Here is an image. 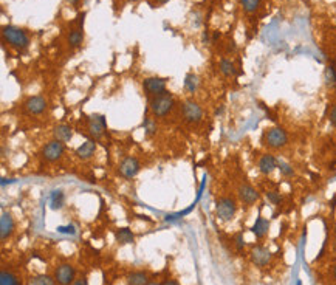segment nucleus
<instances>
[{
	"instance_id": "nucleus-21",
	"label": "nucleus",
	"mask_w": 336,
	"mask_h": 285,
	"mask_svg": "<svg viewBox=\"0 0 336 285\" xmlns=\"http://www.w3.org/2000/svg\"><path fill=\"white\" fill-rule=\"evenodd\" d=\"M127 285H147L149 284V273L138 270V272H132L125 278Z\"/></svg>"
},
{
	"instance_id": "nucleus-29",
	"label": "nucleus",
	"mask_w": 336,
	"mask_h": 285,
	"mask_svg": "<svg viewBox=\"0 0 336 285\" xmlns=\"http://www.w3.org/2000/svg\"><path fill=\"white\" fill-rule=\"evenodd\" d=\"M143 129H144L146 137H153V135H157V131H158L157 121L153 120V118L146 117V118H144V121H143Z\"/></svg>"
},
{
	"instance_id": "nucleus-1",
	"label": "nucleus",
	"mask_w": 336,
	"mask_h": 285,
	"mask_svg": "<svg viewBox=\"0 0 336 285\" xmlns=\"http://www.w3.org/2000/svg\"><path fill=\"white\" fill-rule=\"evenodd\" d=\"M2 39L12 50L17 53H25L31 45V36L26 30L16 25H5L2 28Z\"/></svg>"
},
{
	"instance_id": "nucleus-22",
	"label": "nucleus",
	"mask_w": 336,
	"mask_h": 285,
	"mask_svg": "<svg viewBox=\"0 0 336 285\" xmlns=\"http://www.w3.org/2000/svg\"><path fill=\"white\" fill-rule=\"evenodd\" d=\"M219 70L220 73L225 76V78H231V76H235L237 73V68L234 65V62L228 58H222L220 62H219Z\"/></svg>"
},
{
	"instance_id": "nucleus-20",
	"label": "nucleus",
	"mask_w": 336,
	"mask_h": 285,
	"mask_svg": "<svg viewBox=\"0 0 336 285\" xmlns=\"http://www.w3.org/2000/svg\"><path fill=\"white\" fill-rule=\"evenodd\" d=\"M115 239L118 242V245H129L135 242V234L132 233L130 228L124 226V228H118L115 231Z\"/></svg>"
},
{
	"instance_id": "nucleus-15",
	"label": "nucleus",
	"mask_w": 336,
	"mask_h": 285,
	"mask_svg": "<svg viewBox=\"0 0 336 285\" xmlns=\"http://www.w3.org/2000/svg\"><path fill=\"white\" fill-rule=\"evenodd\" d=\"M277 160L279 158H276V156L270 152L263 153L257 161V170L262 175H271L277 169Z\"/></svg>"
},
{
	"instance_id": "nucleus-16",
	"label": "nucleus",
	"mask_w": 336,
	"mask_h": 285,
	"mask_svg": "<svg viewBox=\"0 0 336 285\" xmlns=\"http://www.w3.org/2000/svg\"><path fill=\"white\" fill-rule=\"evenodd\" d=\"M14 230H16V222L9 212L3 211L2 217H0V239L6 240L12 236Z\"/></svg>"
},
{
	"instance_id": "nucleus-43",
	"label": "nucleus",
	"mask_w": 336,
	"mask_h": 285,
	"mask_svg": "<svg viewBox=\"0 0 336 285\" xmlns=\"http://www.w3.org/2000/svg\"><path fill=\"white\" fill-rule=\"evenodd\" d=\"M298 285H302V282H301V281H298Z\"/></svg>"
},
{
	"instance_id": "nucleus-11",
	"label": "nucleus",
	"mask_w": 336,
	"mask_h": 285,
	"mask_svg": "<svg viewBox=\"0 0 336 285\" xmlns=\"http://www.w3.org/2000/svg\"><path fill=\"white\" fill-rule=\"evenodd\" d=\"M53 276L59 285H72L76 281V268L72 264H59Z\"/></svg>"
},
{
	"instance_id": "nucleus-12",
	"label": "nucleus",
	"mask_w": 336,
	"mask_h": 285,
	"mask_svg": "<svg viewBox=\"0 0 336 285\" xmlns=\"http://www.w3.org/2000/svg\"><path fill=\"white\" fill-rule=\"evenodd\" d=\"M249 259L256 267H267L273 259V253L263 245H254L249 251Z\"/></svg>"
},
{
	"instance_id": "nucleus-35",
	"label": "nucleus",
	"mask_w": 336,
	"mask_h": 285,
	"mask_svg": "<svg viewBox=\"0 0 336 285\" xmlns=\"http://www.w3.org/2000/svg\"><path fill=\"white\" fill-rule=\"evenodd\" d=\"M202 44H203V45L213 44V37H211V33H209V31H203V33H202Z\"/></svg>"
},
{
	"instance_id": "nucleus-8",
	"label": "nucleus",
	"mask_w": 336,
	"mask_h": 285,
	"mask_svg": "<svg viewBox=\"0 0 336 285\" xmlns=\"http://www.w3.org/2000/svg\"><path fill=\"white\" fill-rule=\"evenodd\" d=\"M139 170H141V163L136 158V156H125V158L121 160L119 166H118V174L125 178V180H132L135 178Z\"/></svg>"
},
{
	"instance_id": "nucleus-19",
	"label": "nucleus",
	"mask_w": 336,
	"mask_h": 285,
	"mask_svg": "<svg viewBox=\"0 0 336 285\" xmlns=\"http://www.w3.org/2000/svg\"><path fill=\"white\" fill-rule=\"evenodd\" d=\"M270 220L268 219H265V217H262V216H259L257 219H256V222L253 223V226H251V233H253L254 236H256V239H263V237H267V234L270 233Z\"/></svg>"
},
{
	"instance_id": "nucleus-30",
	"label": "nucleus",
	"mask_w": 336,
	"mask_h": 285,
	"mask_svg": "<svg viewBox=\"0 0 336 285\" xmlns=\"http://www.w3.org/2000/svg\"><path fill=\"white\" fill-rule=\"evenodd\" d=\"M277 169H279V172H281V175L285 177V178H291V177H295V174H296L295 169H293V166L288 164L284 160H277Z\"/></svg>"
},
{
	"instance_id": "nucleus-37",
	"label": "nucleus",
	"mask_w": 336,
	"mask_h": 285,
	"mask_svg": "<svg viewBox=\"0 0 336 285\" xmlns=\"http://www.w3.org/2000/svg\"><path fill=\"white\" fill-rule=\"evenodd\" d=\"M152 2H153V5H155V6H163L166 3H169L171 0H152Z\"/></svg>"
},
{
	"instance_id": "nucleus-39",
	"label": "nucleus",
	"mask_w": 336,
	"mask_h": 285,
	"mask_svg": "<svg viewBox=\"0 0 336 285\" xmlns=\"http://www.w3.org/2000/svg\"><path fill=\"white\" fill-rule=\"evenodd\" d=\"M161 285H180V284L174 279H166L164 282H161Z\"/></svg>"
},
{
	"instance_id": "nucleus-13",
	"label": "nucleus",
	"mask_w": 336,
	"mask_h": 285,
	"mask_svg": "<svg viewBox=\"0 0 336 285\" xmlns=\"http://www.w3.org/2000/svg\"><path fill=\"white\" fill-rule=\"evenodd\" d=\"M48 107L47 99L42 95H34L26 98V101L23 103V109L30 113V115H42Z\"/></svg>"
},
{
	"instance_id": "nucleus-9",
	"label": "nucleus",
	"mask_w": 336,
	"mask_h": 285,
	"mask_svg": "<svg viewBox=\"0 0 336 285\" xmlns=\"http://www.w3.org/2000/svg\"><path fill=\"white\" fill-rule=\"evenodd\" d=\"M237 197H239V200L243 203L245 208H251V206H254L259 202L260 194L253 186V184H249V183H240L239 188H237Z\"/></svg>"
},
{
	"instance_id": "nucleus-4",
	"label": "nucleus",
	"mask_w": 336,
	"mask_h": 285,
	"mask_svg": "<svg viewBox=\"0 0 336 285\" xmlns=\"http://www.w3.org/2000/svg\"><path fill=\"white\" fill-rule=\"evenodd\" d=\"M260 142H262V146H265L270 150L284 149L288 144V134L285 129H282V127H277V126L268 127V129L263 131Z\"/></svg>"
},
{
	"instance_id": "nucleus-25",
	"label": "nucleus",
	"mask_w": 336,
	"mask_h": 285,
	"mask_svg": "<svg viewBox=\"0 0 336 285\" xmlns=\"http://www.w3.org/2000/svg\"><path fill=\"white\" fill-rule=\"evenodd\" d=\"M324 84L327 89H336V67L333 64L324 68Z\"/></svg>"
},
{
	"instance_id": "nucleus-38",
	"label": "nucleus",
	"mask_w": 336,
	"mask_h": 285,
	"mask_svg": "<svg viewBox=\"0 0 336 285\" xmlns=\"http://www.w3.org/2000/svg\"><path fill=\"white\" fill-rule=\"evenodd\" d=\"M65 2H67L70 6H75V8H78V6H79V3H81V0H65Z\"/></svg>"
},
{
	"instance_id": "nucleus-23",
	"label": "nucleus",
	"mask_w": 336,
	"mask_h": 285,
	"mask_svg": "<svg viewBox=\"0 0 336 285\" xmlns=\"http://www.w3.org/2000/svg\"><path fill=\"white\" fill-rule=\"evenodd\" d=\"M199 85H200V79L195 73H188L185 76V82H183V87L186 90V93H195L199 90Z\"/></svg>"
},
{
	"instance_id": "nucleus-42",
	"label": "nucleus",
	"mask_w": 336,
	"mask_h": 285,
	"mask_svg": "<svg viewBox=\"0 0 336 285\" xmlns=\"http://www.w3.org/2000/svg\"><path fill=\"white\" fill-rule=\"evenodd\" d=\"M147 285H161L160 282H155V281H152V282H149Z\"/></svg>"
},
{
	"instance_id": "nucleus-14",
	"label": "nucleus",
	"mask_w": 336,
	"mask_h": 285,
	"mask_svg": "<svg viewBox=\"0 0 336 285\" xmlns=\"http://www.w3.org/2000/svg\"><path fill=\"white\" fill-rule=\"evenodd\" d=\"M84 17H86V12L81 14V23L76 28H72L67 34V44L70 48H79L84 44Z\"/></svg>"
},
{
	"instance_id": "nucleus-10",
	"label": "nucleus",
	"mask_w": 336,
	"mask_h": 285,
	"mask_svg": "<svg viewBox=\"0 0 336 285\" xmlns=\"http://www.w3.org/2000/svg\"><path fill=\"white\" fill-rule=\"evenodd\" d=\"M181 113H183V118L191 124H199L203 120V109L194 99H186L181 106Z\"/></svg>"
},
{
	"instance_id": "nucleus-7",
	"label": "nucleus",
	"mask_w": 336,
	"mask_h": 285,
	"mask_svg": "<svg viewBox=\"0 0 336 285\" xmlns=\"http://www.w3.org/2000/svg\"><path fill=\"white\" fill-rule=\"evenodd\" d=\"M65 150H67L65 142L53 138L51 141L47 142L44 147H42L40 155H42V160H44L45 163H56V161H59L62 158Z\"/></svg>"
},
{
	"instance_id": "nucleus-28",
	"label": "nucleus",
	"mask_w": 336,
	"mask_h": 285,
	"mask_svg": "<svg viewBox=\"0 0 336 285\" xmlns=\"http://www.w3.org/2000/svg\"><path fill=\"white\" fill-rule=\"evenodd\" d=\"M239 3L246 14H254L260 8L262 0H239Z\"/></svg>"
},
{
	"instance_id": "nucleus-33",
	"label": "nucleus",
	"mask_w": 336,
	"mask_h": 285,
	"mask_svg": "<svg viewBox=\"0 0 336 285\" xmlns=\"http://www.w3.org/2000/svg\"><path fill=\"white\" fill-rule=\"evenodd\" d=\"M58 233H61V234H70V236H75V234H76V226H75V225L58 226Z\"/></svg>"
},
{
	"instance_id": "nucleus-32",
	"label": "nucleus",
	"mask_w": 336,
	"mask_h": 285,
	"mask_svg": "<svg viewBox=\"0 0 336 285\" xmlns=\"http://www.w3.org/2000/svg\"><path fill=\"white\" fill-rule=\"evenodd\" d=\"M232 244H234V247H235L237 251H243V248L246 247V242H245L243 233H237V234H234V237H232Z\"/></svg>"
},
{
	"instance_id": "nucleus-17",
	"label": "nucleus",
	"mask_w": 336,
	"mask_h": 285,
	"mask_svg": "<svg viewBox=\"0 0 336 285\" xmlns=\"http://www.w3.org/2000/svg\"><path fill=\"white\" fill-rule=\"evenodd\" d=\"M96 150H98V141H95V140H86L81 146L76 147L75 155L78 156L79 160L87 161V160L92 158V156H95Z\"/></svg>"
},
{
	"instance_id": "nucleus-24",
	"label": "nucleus",
	"mask_w": 336,
	"mask_h": 285,
	"mask_svg": "<svg viewBox=\"0 0 336 285\" xmlns=\"http://www.w3.org/2000/svg\"><path fill=\"white\" fill-rule=\"evenodd\" d=\"M64 203H65V194H64V191H61V189L53 191L51 195H50V206H51V209H54V211L62 209Z\"/></svg>"
},
{
	"instance_id": "nucleus-31",
	"label": "nucleus",
	"mask_w": 336,
	"mask_h": 285,
	"mask_svg": "<svg viewBox=\"0 0 336 285\" xmlns=\"http://www.w3.org/2000/svg\"><path fill=\"white\" fill-rule=\"evenodd\" d=\"M265 197H267V200H268L271 205H274V206H279V205L282 203V195H281V192L276 191V189L267 191V192H265Z\"/></svg>"
},
{
	"instance_id": "nucleus-27",
	"label": "nucleus",
	"mask_w": 336,
	"mask_h": 285,
	"mask_svg": "<svg viewBox=\"0 0 336 285\" xmlns=\"http://www.w3.org/2000/svg\"><path fill=\"white\" fill-rule=\"evenodd\" d=\"M0 285H20V281L17 275H14L12 272L2 270L0 272Z\"/></svg>"
},
{
	"instance_id": "nucleus-26",
	"label": "nucleus",
	"mask_w": 336,
	"mask_h": 285,
	"mask_svg": "<svg viewBox=\"0 0 336 285\" xmlns=\"http://www.w3.org/2000/svg\"><path fill=\"white\" fill-rule=\"evenodd\" d=\"M54 276H50V275H36V276H31L28 279V285H56Z\"/></svg>"
},
{
	"instance_id": "nucleus-36",
	"label": "nucleus",
	"mask_w": 336,
	"mask_h": 285,
	"mask_svg": "<svg viewBox=\"0 0 336 285\" xmlns=\"http://www.w3.org/2000/svg\"><path fill=\"white\" fill-rule=\"evenodd\" d=\"M72 285H89V279L86 278V276H82V278H78Z\"/></svg>"
},
{
	"instance_id": "nucleus-41",
	"label": "nucleus",
	"mask_w": 336,
	"mask_h": 285,
	"mask_svg": "<svg viewBox=\"0 0 336 285\" xmlns=\"http://www.w3.org/2000/svg\"><path fill=\"white\" fill-rule=\"evenodd\" d=\"M332 275H333V278H335V281H336V265H335L333 270H332Z\"/></svg>"
},
{
	"instance_id": "nucleus-5",
	"label": "nucleus",
	"mask_w": 336,
	"mask_h": 285,
	"mask_svg": "<svg viewBox=\"0 0 336 285\" xmlns=\"http://www.w3.org/2000/svg\"><path fill=\"white\" fill-rule=\"evenodd\" d=\"M237 211H239V205H237V200L231 195H222L217 198L216 202V216L219 217V220L222 222H231Z\"/></svg>"
},
{
	"instance_id": "nucleus-34",
	"label": "nucleus",
	"mask_w": 336,
	"mask_h": 285,
	"mask_svg": "<svg viewBox=\"0 0 336 285\" xmlns=\"http://www.w3.org/2000/svg\"><path fill=\"white\" fill-rule=\"evenodd\" d=\"M329 123L336 129V103L330 107V112H329Z\"/></svg>"
},
{
	"instance_id": "nucleus-2",
	"label": "nucleus",
	"mask_w": 336,
	"mask_h": 285,
	"mask_svg": "<svg viewBox=\"0 0 336 285\" xmlns=\"http://www.w3.org/2000/svg\"><path fill=\"white\" fill-rule=\"evenodd\" d=\"M87 140L100 141L107 134V121L103 113H92V115L84 117V129L79 131Z\"/></svg>"
},
{
	"instance_id": "nucleus-6",
	"label": "nucleus",
	"mask_w": 336,
	"mask_h": 285,
	"mask_svg": "<svg viewBox=\"0 0 336 285\" xmlns=\"http://www.w3.org/2000/svg\"><path fill=\"white\" fill-rule=\"evenodd\" d=\"M167 78L161 76H149L143 79V90L147 96V99L155 98L160 95H164L167 92Z\"/></svg>"
},
{
	"instance_id": "nucleus-18",
	"label": "nucleus",
	"mask_w": 336,
	"mask_h": 285,
	"mask_svg": "<svg viewBox=\"0 0 336 285\" xmlns=\"http://www.w3.org/2000/svg\"><path fill=\"white\" fill-rule=\"evenodd\" d=\"M75 135V129L70 124H59L53 129V138L62 141V142H68L73 140Z\"/></svg>"
},
{
	"instance_id": "nucleus-40",
	"label": "nucleus",
	"mask_w": 336,
	"mask_h": 285,
	"mask_svg": "<svg viewBox=\"0 0 336 285\" xmlns=\"http://www.w3.org/2000/svg\"><path fill=\"white\" fill-rule=\"evenodd\" d=\"M125 3H136V2H139V0H124Z\"/></svg>"
},
{
	"instance_id": "nucleus-3",
	"label": "nucleus",
	"mask_w": 336,
	"mask_h": 285,
	"mask_svg": "<svg viewBox=\"0 0 336 285\" xmlns=\"http://www.w3.org/2000/svg\"><path fill=\"white\" fill-rule=\"evenodd\" d=\"M147 106H149V110L152 113V117L164 118L175 109L177 101H175L174 95H171L169 92H166L164 95L147 99Z\"/></svg>"
}]
</instances>
